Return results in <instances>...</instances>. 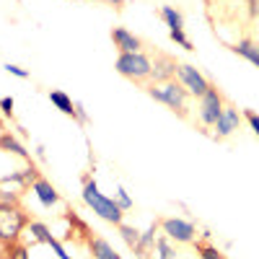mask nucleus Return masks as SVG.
Returning a JSON list of instances; mask_svg holds the SVG:
<instances>
[{"label": "nucleus", "instance_id": "nucleus-1", "mask_svg": "<svg viewBox=\"0 0 259 259\" xmlns=\"http://www.w3.org/2000/svg\"><path fill=\"white\" fill-rule=\"evenodd\" d=\"M83 202L89 205L101 221H106V223H112V226H119V223H124V210L114 202V197H106L104 192H99V187H96V182L91 179V177H85L83 179Z\"/></svg>", "mask_w": 259, "mask_h": 259}, {"label": "nucleus", "instance_id": "nucleus-2", "mask_svg": "<svg viewBox=\"0 0 259 259\" xmlns=\"http://www.w3.org/2000/svg\"><path fill=\"white\" fill-rule=\"evenodd\" d=\"M148 96L156 99L161 104H166L171 112H177L179 117H187V109H189V94L187 89L174 78V80H166V83H150L148 85Z\"/></svg>", "mask_w": 259, "mask_h": 259}, {"label": "nucleus", "instance_id": "nucleus-3", "mask_svg": "<svg viewBox=\"0 0 259 259\" xmlns=\"http://www.w3.org/2000/svg\"><path fill=\"white\" fill-rule=\"evenodd\" d=\"M26 226H29L26 212L16 202H0V241L16 244L18 236L26 231Z\"/></svg>", "mask_w": 259, "mask_h": 259}, {"label": "nucleus", "instance_id": "nucleus-4", "mask_svg": "<svg viewBox=\"0 0 259 259\" xmlns=\"http://www.w3.org/2000/svg\"><path fill=\"white\" fill-rule=\"evenodd\" d=\"M114 68L127 80L145 83L150 78V70H153V60H150L145 52H127V55H117Z\"/></svg>", "mask_w": 259, "mask_h": 259}, {"label": "nucleus", "instance_id": "nucleus-5", "mask_svg": "<svg viewBox=\"0 0 259 259\" xmlns=\"http://www.w3.org/2000/svg\"><path fill=\"white\" fill-rule=\"evenodd\" d=\"M177 80L187 89V94L189 96H194V99H200V96H205L210 89H212V83L194 68V65H189V62H179L177 65Z\"/></svg>", "mask_w": 259, "mask_h": 259}, {"label": "nucleus", "instance_id": "nucleus-6", "mask_svg": "<svg viewBox=\"0 0 259 259\" xmlns=\"http://www.w3.org/2000/svg\"><path fill=\"white\" fill-rule=\"evenodd\" d=\"M223 106H226V101H223V94L218 91V89H210L205 96H200V101H197V117H200V122L205 124V127H215V122H218V117H221V112H223Z\"/></svg>", "mask_w": 259, "mask_h": 259}, {"label": "nucleus", "instance_id": "nucleus-7", "mask_svg": "<svg viewBox=\"0 0 259 259\" xmlns=\"http://www.w3.org/2000/svg\"><path fill=\"white\" fill-rule=\"evenodd\" d=\"M161 233L168 236L174 244H192L194 239H197L194 223H189L184 218H163L161 221Z\"/></svg>", "mask_w": 259, "mask_h": 259}, {"label": "nucleus", "instance_id": "nucleus-8", "mask_svg": "<svg viewBox=\"0 0 259 259\" xmlns=\"http://www.w3.org/2000/svg\"><path fill=\"white\" fill-rule=\"evenodd\" d=\"M239 127H241V112L236 109V106L226 104L221 117H218V122H215V135H218V138H231Z\"/></svg>", "mask_w": 259, "mask_h": 259}, {"label": "nucleus", "instance_id": "nucleus-9", "mask_svg": "<svg viewBox=\"0 0 259 259\" xmlns=\"http://www.w3.org/2000/svg\"><path fill=\"white\" fill-rule=\"evenodd\" d=\"M112 41L114 47L119 50V55H127V52H143V39L138 34H133L124 26H114L112 29Z\"/></svg>", "mask_w": 259, "mask_h": 259}, {"label": "nucleus", "instance_id": "nucleus-10", "mask_svg": "<svg viewBox=\"0 0 259 259\" xmlns=\"http://www.w3.org/2000/svg\"><path fill=\"white\" fill-rule=\"evenodd\" d=\"M177 60H171L168 55H156L153 60V70H150V80L153 83H166L177 78Z\"/></svg>", "mask_w": 259, "mask_h": 259}, {"label": "nucleus", "instance_id": "nucleus-11", "mask_svg": "<svg viewBox=\"0 0 259 259\" xmlns=\"http://www.w3.org/2000/svg\"><path fill=\"white\" fill-rule=\"evenodd\" d=\"M31 192L36 194V200L41 202V207H55V205H60V192H57L47 179L36 177V179L31 182Z\"/></svg>", "mask_w": 259, "mask_h": 259}, {"label": "nucleus", "instance_id": "nucleus-12", "mask_svg": "<svg viewBox=\"0 0 259 259\" xmlns=\"http://www.w3.org/2000/svg\"><path fill=\"white\" fill-rule=\"evenodd\" d=\"M89 251H91L94 259H122L117 254V249L106 239H101V236H91V239H89Z\"/></svg>", "mask_w": 259, "mask_h": 259}, {"label": "nucleus", "instance_id": "nucleus-13", "mask_svg": "<svg viewBox=\"0 0 259 259\" xmlns=\"http://www.w3.org/2000/svg\"><path fill=\"white\" fill-rule=\"evenodd\" d=\"M231 50L239 55V57L249 60L254 68H259V41H254V39H239Z\"/></svg>", "mask_w": 259, "mask_h": 259}, {"label": "nucleus", "instance_id": "nucleus-14", "mask_svg": "<svg viewBox=\"0 0 259 259\" xmlns=\"http://www.w3.org/2000/svg\"><path fill=\"white\" fill-rule=\"evenodd\" d=\"M50 101H52L55 109H60L65 117H75V101L65 94V91H60V89L50 91Z\"/></svg>", "mask_w": 259, "mask_h": 259}, {"label": "nucleus", "instance_id": "nucleus-15", "mask_svg": "<svg viewBox=\"0 0 259 259\" xmlns=\"http://www.w3.org/2000/svg\"><path fill=\"white\" fill-rule=\"evenodd\" d=\"M156 233H158V226H156V223H150V226L140 233V241H138V246H135V254H138L140 259H145V256H148L145 251L156 246V239H158Z\"/></svg>", "mask_w": 259, "mask_h": 259}, {"label": "nucleus", "instance_id": "nucleus-16", "mask_svg": "<svg viewBox=\"0 0 259 259\" xmlns=\"http://www.w3.org/2000/svg\"><path fill=\"white\" fill-rule=\"evenodd\" d=\"M158 16L163 18V24L168 26V31H179V29H184V16H182V11H177L174 6H161Z\"/></svg>", "mask_w": 259, "mask_h": 259}, {"label": "nucleus", "instance_id": "nucleus-17", "mask_svg": "<svg viewBox=\"0 0 259 259\" xmlns=\"http://www.w3.org/2000/svg\"><path fill=\"white\" fill-rule=\"evenodd\" d=\"M153 254L156 259H179V251H177V244L168 239V236H158L156 239V246H153Z\"/></svg>", "mask_w": 259, "mask_h": 259}, {"label": "nucleus", "instance_id": "nucleus-18", "mask_svg": "<svg viewBox=\"0 0 259 259\" xmlns=\"http://www.w3.org/2000/svg\"><path fill=\"white\" fill-rule=\"evenodd\" d=\"M0 150H6V153H13V156H18V158H24V161H29L31 156H29V150L21 145L11 133H3L0 135Z\"/></svg>", "mask_w": 259, "mask_h": 259}, {"label": "nucleus", "instance_id": "nucleus-19", "mask_svg": "<svg viewBox=\"0 0 259 259\" xmlns=\"http://www.w3.org/2000/svg\"><path fill=\"white\" fill-rule=\"evenodd\" d=\"M26 233H31V241H34V244H50V239H52L50 226L41 223V221H29Z\"/></svg>", "mask_w": 259, "mask_h": 259}, {"label": "nucleus", "instance_id": "nucleus-20", "mask_svg": "<svg viewBox=\"0 0 259 259\" xmlns=\"http://www.w3.org/2000/svg\"><path fill=\"white\" fill-rule=\"evenodd\" d=\"M119 228V236H122V241L135 251V246H138V241H140V231L135 228V226H127V223H119L117 226Z\"/></svg>", "mask_w": 259, "mask_h": 259}, {"label": "nucleus", "instance_id": "nucleus-21", "mask_svg": "<svg viewBox=\"0 0 259 259\" xmlns=\"http://www.w3.org/2000/svg\"><path fill=\"white\" fill-rule=\"evenodd\" d=\"M168 39L174 41V45H179V47H184L187 52H192L194 47H192V41L187 39V34H184V29H179V31H168Z\"/></svg>", "mask_w": 259, "mask_h": 259}, {"label": "nucleus", "instance_id": "nucleus-22", "mask_svg": "<svg viewBox=\"0 0 259 259\" xmlns=\"http://www.w3.org/2000/svg\"><path fill=\"white\" fill-rule=\"evenodd\" d=\"M8 259H31V256H29V249L26 246H21L16 241V244H8Z\"/></svg>", "mask_w": 259, "mask_h": 259}, {"label": "nucleus", "instance_id": "nucleus-23", "mask_svg": "<svg viewBox=\"0 0 259 259\" xmlns=\"http://www.w3.org/2000/svg\"><path fill=\"white\" fill-rule=\"evenodd\" d=\"M114 202L127 212V210H133V200H130V194L124 192V187H117V197H114Z\"/></svg>", "mask_w": 259, "mask_h": 259}, {"label": "nucleus", "instance_id": "nucleus-24", "mask_svg": "<svg viewBox=\"0 0 259 259\" xmlns=\"http://www.w3.org/2000/svg\"><path fill=\"white\" fill-rule=\"evenodd\" d=\"M47 246H50V249L55 251V256H57V259H73V256L68 254V249H65V246H62V244H60V241L55 239V236L50 239V244H47Z\"/></svg>", "mask_w": 259, "mask_h": 259}, {"label": "nucleus", "instance_id": "nucleus-25", "mask_svg": "<svg viewBox=\"0 0 259 259\" xmlns=\"http://www.w3.org/2000/svg\"><path fill=\"white\" fill-rule=\"evenodd\" d=\"M13 106H16L13 96H3V99H0V112H3V117H13Z\"/></svg>", "mask_w": 259, "mask_h": 259}, {"label": "nucleus", "instance_id": "nucleus-26", "mask_svg": "<svg viewBox=\"0 0 259 259\" xmlns=\"http://www.w3.org/2000/svg\"><path fill=\"white\" fill-rule=\"evenodd\" d=\"M200 249V259H223V254L215 246H197Z\"/></svg>", "mask_w": 259, "mask_h": 259}, {"label": "nucleus", "instance_id": "nucleus-27", "mask_svg": "<svg viewBox=\"0 0 259 259\" xmlns=\"http://www.w3.org/2000/svg\"><path fill=\"white\" fill-rule=\"evenodd\" d=\"M244 117H246V122H249V127H251V133L259 138V114H256V112H246Z\"/></svg>", "mask_w": 259, "mask_h": 259}, {"label": "nucleus", "instance_id": "nucleus-28", "mask_svg": "<svg viewBox=\"0 0 259 259\" xmlns=\"http://www.w3.org/2000/svg\"><path fill=\"white\" fill-rule=\"evenodd\" d=\"M6 73H11V75H16V78H21V80H24V78H29V70H24V68H18V65H6Z\"/></svg>", "mask_w": 259, "mask_h": 259}, {"label": "nucleus", "instance_id": "nucleus-29", "mask_svg": "<svg viewBox=\"0 0 259 259\" xmlns=\"http://www.w3.org/2000/svg\"><path fill=\"white\" fill-rule=\"evenodd\" d=\"M75 119H78V122H89V114L83 112V106H80V104H75Z\"/></svg>", "mask_w": 259, "mask_h": 259}, {"label": "nucleus", "instance_id": "nucleus-30", "mask_svg": "<svg viewBox=\"0 0 259 259\" xmlns=\"http://www.w3.org/2000/svg\"><path fill=\"white\" fill-rule=\"evenodd\" d=\"M94 3H96V0H94Z\"/></svg>", "mask_w": 259, "mask_h": 259}]
</instances>
